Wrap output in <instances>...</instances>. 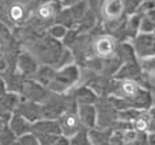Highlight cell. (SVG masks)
I'll use <instances>...</instances> for the list:
<instances>
[{"mask_svg":"<svg viewBox=\"0 0 155 145\" xmlns=\"http://www.w3.org/2000/svg\"><path fill=\"white\" fill-rule=\"evenodd\" d=\"M80 77H82V71L76 62L63 65L60 68H56V75L48 86V88L52 92L64 94V92L71 91L79 83Z\"/></svg>","mask_w":155,"mask_h":145,"instance_id":"cell-1","label":"cell"},{"mask_svg":"<svg viewBox=\"0 0 155 145\" xmlns=\"http://www.w3.org/2000/svg\"><path fill=\"white\" fill-rule=\"evenodd\" d=\"M51 90L48 87L42 86L41 83H38L35 79L33 77H26L22 84L21 88V98L23 99H29V100H34L38 103H44L46 100V98L51 95Z\"/></svg>","mask_w":155,"mask_h":145,"instance_id":"cell-2","label":"cell"},{"mask_svg":"<svg viewBox=\"0 0 155 145\" xmlns=\"http://www.w3.org/2000/svg\"><path fill=\"white\" fill-rule=\"evenodd\" d=\"M131 43L139 60L155 56V33H137Z\"/></svg>","mask_w":155,"mask_h":145,"instance_id":"cell-3","label":"cell"},{"mask_svg":"<svg viewBox=\"0 0 155 145\" xmlns=\"http://www.w3.org/2000/svg\"><path fill=\"white\" fill-rule=\"evenodd\" d=\"M40 67V61L31 50H21L16 57L15 68L25 77H33Z\"/></svg>","mask_w":155,"mask_h":145,"instance_id":"cell-4","label":"cell"},{"mask_svg":"<svg viewBox=\"0 0 155 145\" xmlns=\"http://www.w3.org/2000/svg\"><path fill=\"white\" fill-rule=\"evenodd\" d=\"M76 109H78V106L76 107H72V109H68L67 111H64V113L57 118L60 129H61V134L67 136L68 138L75 134L78 130L83 126L79 119V115H78Z\"/></svg>","mask_w":155,"mask_h":145,"instance_id":"cell-5","label":"cell"},{"mask_svg":"<svg viewBox=\"0 0 155 145\" xmlns=\"http://www.w3.org/2000/svg\"><path fill=\"white\" fill-rule=\"evenodd\" d=\"M16 113L22 114L26 119H29L30 122H35L37 119L44 118L42 115V105L34 100H29V99H23L21 98L18 106H16Z\"/></svg>","mask_w":155,"mask_h":145,"instance_id":"cell-6","label":"cell"},{"mask_svg":"<svg viewBox=\"0 0 155 145\" xmlns=\"http://www.w3.org/2000/svg\"><path fill=\"white\" fill-rule=\"evenodd\" d=\"M143 73V68L140 64V60L128 61L121 64V67L117 69L113 77L117 80H139V77Z\"/></svg>","mask_w":155,"mask_h":145,"instance_id":"cell-7","label":"cell"},{"mask_svg":"<svg viewBox=\"0 0 155 145\" xmlns=\"http://www.w3.org/2000/svg\"><path fill=\"white\" fill-rule=\"evenodd\" d=\"M74 99L78 105H95L99 95L94 88H91L88 84H82V86H75L71 90Z\"/></svg>","mask_w":155,"mask_h":145,"instance_id":"cell-8","label":"cell"},{"mask_svg":"<svg viewBox=\"0 0 155 145\" xmlns=\"http://www.w3.org/2000/svg\"><path fill=\"white\" fill-rule=\"evenodd\" d=\"M31 132L37 137H40V136H45V134H59V133H61V129H60L57 119L41 118L31 124Z\"/></svg>","mask_w":155,"mask_h":145,"instance_id":"cell-9","label":"cell"},{"mask_svg":"<svg viewBox=\"0 0 155 145\" xmlns=\"http://www.w3.org/2000/svg\"><path fill=\"white\" fill-rule=\"evenodd\" d=\"M21 95L12 91H5L4 94L0 95V118L8 119L11 114L16 110Z\"/></svg>","mask_w":155,"mask_h":145,"instance_id":"cell-10","label":"cell"},{"mask_svg":"<svg viewBox=\"0 0 155 145\" xmlns=\"http://www.w3.org/2000/svg\"><path fill=\"white\" fill-rule=\"evenodd\" d=\"M78 115L82 125L87 129H93L97 126V107L95 105H78Z\"/></svg>","mask_w":155,"mask_h":145,"instance_id":"cell-11","label":"cell"},{"mask_svg":"<svg viewBox=\"0 0 155 145\" xmlns=\"http://www.w3.org/2000/svg\"><path fill=\"white\" fill-rule=\"evenodd\" d=\"M7 125H8V128L15 133L16 137H19V136H22L31 130V122L25 118L22 114L16 113V111H14V113L11 114V117L7 121Z\"/></svg>","mask_w":155,"mask_h":145,"instance_id":"cell-12","label":"cell"},{"mask_svg":"<svg viewBox=\"0 0 155 145\" xmlns=\"http://www.w3.org/2000/svg\"><path fill=\"white\" fill-rule=\"evenodd\" d=\"M110 134H112V128L95 126V128H93V129H88L90 143L93 145L110 144Z\"/></svg>","mask_w":155,"mask_h":145,"instance_id":"cell-13","label":"cell"},{"mask_svg":"<svg viewBox=\"0 0 155 145\" xmlns=\"http://www.w3.org/2000/svg\"><path fill=\"white\" fill-rule=\"evenodd\" d=\"M54 75H56V68L54 67L48 65V64H40V67H38L35 75L33 76V79H35L42 86L48 87L51 84V81L53 80Z\"/></svg>","mask_w":155,"mask_h":145,"instance_id":"cell-14","label":"cell"},{"mask_svg":"<svg viewBox=\"0 0 155 145\" xmlns=\"http://www.w3.org/2000/svg\"><path fill=\"white\" fill-rule=\"evenodd\" d=\"M71 145H90V136H88V129L82 126L74 136L70 137Z\"/></svg>","mask_w":155,"mask_h":145,"instance_id":"cell-15","label":"cell"},{"mask_svg":"<svg viewBox=\"0 0 155 145\" xmlns=\"http://www.w3.org/2000/svg\"><path fill=\"white\" fill-rule=\"evenodd\" d=\"M67 31H68V27H65L64 24H61V23H57V22H53V23L46 29V34L56 38V39H59V41H63V38L65 37Z\"/></svg>","mask_w":155,"mask_h":145,"instance_id":"cell-16","label":"cell"},{"mask_svg":"<svg viewBox=\"0 0 155 145\" xmlns=\"http://www.w3.org/2000/svg\"><path fill=\"white\" fill-rule=\"evenodd\" d=\"M16 141V136L12 130L5 125L2 130H0V145H12Z\"/></svg>","mask_w":155,"mask_h":145,"instance_id":"cell-17","label":"cell"},{"mask_svg":"<svg viewBox=\"0 0 155 145\" xmlns=\"http://www.w3.org/2000/svg\"><path fill=\"white\" fill-rule=\"evenodd\" d=\"M15 144L16 145H40V141H38L37 136L30 130V132H27V133H25V134L16 137Z\"/></svg>","mask_w":155,"mask_h":145,"instance_id":"cell-18","label":"cell"},{"mask_svg":"<svg viewBox=\"0 0 155 145\" xmlns=\"http://www.w3.org/2000/svg\"><path fill=\"white\" fill-rule=\"evenodd\" d=\"M139 33H155V22L148 16L143 15L139 24Z\"/></svg>","mask_w":155,"mask_h":145,"instance_id":"cell-19","label":"cell"},{"mask_svg":"<svg viewBox=\"0 0 155 145\" xmlns=\"http://www.w3.org/2000/svg\"><path fill=\"white\" fill-rule=\"evenodd\" d=\"M104 2H105V0H87L88 8H90L91 11H94V12L98 15V18H99V10H101Z\"/></svg>","mask_w":155,"mask_h":145,"instance_id":"cell-20","label":"cell"},{"mask_svg":"<svg viewBox=\"0 0 155 145\" xmlns=\"http://www.w3.org/2000/svg\"><path fill=\"white\" fill-rule=\"evenodd\" d=\"M78 2H80V0H59V3L63 5V7H70V5L75 4Z\"/></svg>","mask_w":155,"mask_h":145,"instance_id":"cell-21","label":"cell"},{"mask_svg":"<svg viewBox=\"0 0 155 145\" xmlns=\"http://www.w3.org/2000/svg\"><path fill=\"white\" fill-rule=\"evenodd\" d=\"M144 15H146V16H148V18L153 19V20L155 22V7H154V8H151L150 11H147V12H146Z\"/></svg>","mask_w":155,"mask_h":145,"instance_id":"cell-22","label":"cell"},{"mask_svg":"<svg viewBox=\"0 0 155 145\" xmlns=\"http://www.w3.org/2000/svg\"><path fill=\"white\" fill-rule=\"evenodd\" d=\"M148 144L155 145V133H148Z\"/></svg>","mask_w":155,"mask_h":145,"instance_id":"cell-23","label":"cell"}]
</instances>
